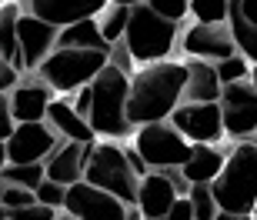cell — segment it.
I'll list each match as a JSON object with an SVG mask.
<instances>
[{
  "label": "cell",
  "instance_id": "1",
  "mask_svg": "<svg viewBox=\"0 0 257 220\" xmlns=\"http://www.w3.org/2000/svg\"><path fill=\"white\" fill-rule=\"evenodd\" d=\"M184 80L187 70L177 60H161L131 74L127 87V124L144 127V124H161L174 114V107L181 104Z\"/></svg>",
  "mask_w": 257,
  "mask_h": 220
},
{
  "label": "cell",
  "instance_id": "2",
  "mask_svg": "<svg viewBox=\"0 0 257 220\" xmlns=\"http://www.w3.org/2000/svg\"><path fill=\"white\" fill-rule=\"evenodd\" d=\"M210 197L224 213H250L257 203V147L250 140H237L224 157V167L207 183Z\"/></svg>",
  "mask_w": 257,
  "mask_h": 220
},
{
  "label": "cell",
  "instance_id": "3",
  "mask_svg": "<svg viewBox=\"0 0 257 220\" xmlns=\"http://www.w3.org/2000/svg\"><path fill=\"white\" fill-rule=\"evenodd\" d=\"M87 87H90V114H87V124H90L94 137H107L114 144L124 140L134 130L127 124V87H131V77L124 70L107 64Z\"/></svg>",
  "mask_w": 257,
  "mask_h": 220
},
{
  "label": "cell",
  "instance_id": "4",
  "mask_svg": "<svg viewBox=\"0 0 257 220\" xmlns=\"http://www.w3.org/2000/svg\"><path fill=\"white\" fill-rule=\"evenodd\" d=\"M84 183L97 187V190L110 193L124 207H134L137 200V173L131 170V163L124 157V147H117L114 140H97L87 150L84 160Z\"/></svg>",
  "mask_w": 257,
  "mask_h": 220
},
{
  "label": "cell",
  "instance_id": "5",
  "mask_svg": "<svg viewBox=\"0 0 257 220\" xmlns=\"http://www.w3.org/2000/svg\"><path fill=\"white\" fill-rule=\"evenodd\" d=\"M174 44H177V24L157 17L147 4L131 7V20H127V30H124V47L134 64H141V67L161 64V60L171 57Z\"/></svg>",
  "mask_w": 257,
  "mask_h": 220
},
{
  "label": "cell",
  "instance_id": "6",
  "mask_svg": "<svg viewBox=\"0 0 257 220\" xmlns=\"http://www.w3.org/2000/svg\"><path fill=\"white\" fill-rule=\"evenodd\" d=\"M107 67V54L100 50H50V57L34 74L54 90V94H74L87 87Z\"/></svg>",
  "mask_w": 257,
  "mask_h": 220
},
{
  "label": "cell",
  "instance_id": "7",
  "mask_svg": "<svg viewBox=\"0 0 257 220\" xmlns=\"http://www.w3.org/2000/svg\"><path fill=\"white\" fill-rule=\"evenodd\" d=\"M134 150L147 163V170H171V167H184L191 157L194 144H187L167 120L161 124H144L134 134Z\"/></svg>",
  "mask_w": 257,
  "mask_h": 220
},
{
  "label": "cell",
  "instance_id": "8",
  "mask_svg": "<svg viewBox=\"0 0 257 220\" xmlns=\"http://www.w3.org/2000/svg\"><path fill=\"white\" fill-rule=\"evenodd\" d=\"M217 107L220 120H224V137L250 140L257 134V90L250 87V80L220 87Z\"/></svg>",
  "mask_w": 257,
  "mask_h": 220
},
{
  "label": "cell",
  "instance_id": "9",
  "mask_svg": "<svg viewBox=\"0 0 257 220\" xmlns=\"http://www.w3.org/2000/svg\"><path fill=\"white\" fill-rule=\"evenodd\" d=\"M171 127L187 144H220L224 140V120L217 104H177L171 114Z\"/></svg>",
  "mask_w": 257,
  "mask_h": 220
},
{
  "label": "cell",
  "instance_id": "10",
  "mask_svg": "<svg viewBox=\"0 0 257 220\" xmlns=\"http://www.w3.org/2000/svg\"><path fill=\"white\" fill-rule=\"evenodd\" d=\"M64 213H70L74 220H127V207L117 197L97 190L90 183L77 180L64 190Z\"/></svg>",
  "mask_w": 257,
  "mask_h": 220
},
{
  "label": "cell",
  "instance_id": "11",
  "mask_svg": "<svg viewBox=\"0 0 257 220\" xmlns=\"http://www.w3.org/2000/svg\"><path fill=\"white\" fill-rule=\"evenodd\" d=\"M57 44V27H50L44 20L20 14L17 17V57H20V74L34 70L50 57V50Z\"/></svg>",
  "mask_w": 257,
  "mask_h": 220
},
{
  "label": "cell",
  "instance_id": "12",
  "mask_svg": "<svg viewBox=\"0 0 257 220\" xmlns=\"http://www.w3.org/2000/svg\"><path fill=\"white\" fill-rule=\"evenodd\" d=\"M57 144V134L44 120H37L14 127V134L4 140V150H7V163H44Z\"/></svg>",
  "mask_w": 257,
  "mask_h": 220
},
{
  "label": "cell",
  "instance_id": "13",
  "mask_svg": "<svg viewBox=\"0 0 257 220\" xmlns=\"http://www.w3.org/2000/svg\"><path fill=\"white\" fill-rule=\"evenodd\" d=\"M181 47L191 60H207V64H217V60L237 54L227 24H194V27H187Z\"/></svg>",
  "mask_w": 257,
  "mask_h": 220
},
{
  "label": "cell",
  "instance_id": "14",
  "mask_svg": "<svg viewBox=\"0 0 257 220\" xmlns=\"http://www.w3.org/2000/svg\"><path fill=\"white\" fill-rule=\"evenodd\" d=\"M7 97H10V117H14V124H37L47 114L50 100H54V90L40 77L20 74L17 87Z\"/></svg>",
  "mask_w": 257,
  "mask_h": 220
},
{
  "label": "cell",
  "instance_id": "15",
  "mask_svg": "<svg viewBox=\"0 0 257 220\" xmlns=\"http://www.w3.org/2000/svg\"><path fill=\"white\" fill-rule=\"evenodd\" d=\"M107 0H27V14L50 27H70L77 20H94Z\"/></svg>",
  "mask_w": 257,
  "mask_h": 220
},
{
  "label": "cell",
  "instance_id": "16",
  "mask_svg": "<svg viewBox=\"0 0 257 220\" xmlns=\"http://www.w3.org/2000/svg\"><path fill=\"white\" fill-rule=\"evenodd\" d=\"M174 200H177V190L171 187V180L161 170H151L137 183V200H134V207H137L141 220H157V217H167Z\"/></svg>",
  "mask_w": 257,
  "mask_h": 220
},
{
  "label": "cell",
  "instance_id": "17",
  "mask_svg": "<svg viewBox=\"0 0 257 220\" xmlns=\"http://www.w3.org/2000/svg\"><path fill=\"white\" fill-rule=\"evenodd\" d=\"M44 124L57 134L60 144H97V137L94 130H90V124H87L84 117H77L74 114V107H70V100H50L47 107V114H44Z\"/></svg>",
  "mask_w": 257,
  "mask_h": 220
},
{
  "label": "cell",
  "instance_id": "18",
  "mask_svg": "<svg viewBox=\"0 0 257 220\" xmlns=\"http://www.w3.org/2000/svg\"><path fill=\"white\" fill-rule=\"evenodd\" d=\"M90 147L94 144H57L50 150V157L44 160V177L60 183V187L84 180V160Z\"/></svg>",
  "mask_w": 257,
  "mask_h": 220
},
{
  "label": "cell",
  "instance_id": "19",
  "mask_svg": "<svg viewBox=\"0 0 257 220\" xmlns=\"http://www.w3.org/2000/svg\"><path fill=\"white\" fill-rule=\"evenodd\" d=\"M184 70H187V80H184L181 104H217L220 80H217V74H214V64L187 57L184 60Z\"/></svg>",
  "mask_w": 257,
  "mask_h": 220
},
{
  "label": "cell",
  "instance_id": "20",
  "mask_svg": "<svg viewBox=\"0 0 257 220\" xmlns=\"http://www.w3.org/2000/svg\"><path fill=\"white\" fill-rule=\"evenodd\" d=\"M224 147H210V144H194L187 163L181 167V177L187 183H210L224 167Z\"/></svg>",
  "mask_w": 257,
  "mask_h": 220
},
{
  "label": "cell",
  "instance_id": "21",
  "mask_svg": "<svg viewBox=\"0 0 257 220\" xmlns=\"http://www.w3.org/2000/svg\"><path fill=\"white\" fill-rule=\"evenodd\" d=\"M54 50H100V54H107L110 44H104L100 30H97V17H94V20H77L70 27H60Z\"/></svg>",
  "mask_w": 257,
  "mask_h": 220
},
{
  "label": "cell",
  "instance_id": "22",
  "mask_svg": "<svg viewBox=\"0 0 257 220\" xmlns=\"http://www.w3.org/2000/svg\"><path fill=\"white\" fill-rule=\"evenodd\" d=\"M24 14L17 0L0 7V57L20 74V57H17V17Z\"/></svg>",
  "mask_w": 257,
  "mask_h": 220
},
{
  "label": "cell",
  "instance_id": "23",
  "mask_svg": "<svg viewBox=\"0 0 257 220\" xmlns=\"http://www.w3.org/2000/svg\"><path fill=\"white\" fill-rule=\"evenodd\" d=\"M227 30H230V40H234V50H237L247 64H257V27L240 17V10L234 7V4H230V10H227Z\"/></svg>",
  "mask_w": 257,
  "mask_h": 220
},
{
  "label": "cell",
  "instance_id": "24",
  "mask_svg": "<svg viewBox=\"0 0 257 220\" xmlns=\"http://www.w3.org/2000/svg\"><path fill=\"white\" fill-rule=\"evenodd\" d=\"M127 20H131V7H114V4H107V7L97 14V30H100L104 44H117V40H124Z\"/></svg>",
  "mask_w": 257,
  "mask_h": 220
},
{
  "label": "cell",
  "instance_id": "25",
  "mask_svg": "<svg viewBox=\"0 0 257 220\" xmlns=\"http://www.w3.org/2000/svg\"><path fill=\"white\" fill-rule=\"evenodd\" d=\"M0 180L14 183V187H24V190H37V183L44 180V163H7L0 170Z\"/></svg>",
  "mask_w": 257,
  "mask_h": 220
},
{
  "label": "cell",
  "instance_id": "26",
  "mask_svg": "<svg viewBox=\"0 0 257 220\" xmlns=\"http://www.w3.org/2000/svg\"><path fill=\"white\" fill-rule=\"evenodd\" d=\"M230 0H191L187 14L197 17V24H227Z\"/></svg>",
  "mask_w": 257,
  "mask_h": 220
},
{
  "label": "cell",
  "instance_id": "27",
  "mask_svg": "<svg viewBox=\"0 0 257 220\" xmlns=\"http://www.w3.org/2000/svg\"><path fill=\"white\" fill-rule=\"evenodd\" d=\"M214 74H217L220 87H227V84H240V80H247L250 77V64L240 54H230V57L217 60L214 64Z\"/></svg>",
  "mask_w": 257,
  "mask_h": 220
},
{
  "label": "cell",
  "instance_id": "28",
  "mask_svg": "<svg viewBox=\"0 0 257 220\" xmlns=\"http://www.w3.org/2000/svg\"><path fill=\"white\" fill-rule=\"evenodd\" d=\"M187 200H191L194 220H214V213H217V203H214V197H210V187H207V183H191Z\"/></svg>",
  "mask_w": 257,
  "mask_h": 220
},
{
  "label": "cell",
  "instance_id": "29",
  "mask_svg": "<svg viewBox=\"0 0 257 220\" xmlns=\"http://www.w3.org/2000/svg\"><path fill=\"white\" fill-rule=\"evenodd\" d=\"M64 190L67 187H60V183H54V180H44L37 183V190H34V200L40 203V207H50V210H60L64 207Z\"/></svg>",
  "mask_w": 257,
  "mask_h": 220
},
{
  "label": "cell",
  "instance_id": "30",
  "mask_svg": "<svg viewBox=\"0 0 257 220\" xmlns=\"http://www.w3.org/2000/svg\"><path fill=\"white\" fill-rule=\"evenodd\" d=\"M144 4H147L157 17L171 20V24H181V20L187 17V4H191V0H144Z\"/></svg>",
  "mask_w": 257,
  "mask_h": 220
},
{
  "label": "cell",
  "instance_id": "31",
  "mask_svg": "<svg viewBox=\"0 0 257 220\" xmlns=\"http://www.w3.org/2000/svg\"><path fill=\"white\" fill-rule=\"evenodd\" d=\"M57 210L50 207H40V203H30V207H20V210H10L7 220H54Z\"/></svg>",
  "mask_w": 257,
  "mask_h": 220
},
{
  "label": "cell",
  "instance_id": "32",
  "mask_svg": "<svg viewBox=\"0 0 257 220\" xmlns=\"http://www.w3.org/2000/svg\"><path fill=\"white\" fill-rule=\"evenodd\" d=\"M14 117H10V97L0 94V140H7L10 134H14Z\"/></svg>",
  "mask_w": 257,
  "mask_h": 220
},
{
  "label": "cell",
  "instance_id": "33",
  "mask_svg": "<svg viewBox=\"0 0 257 220\" xmlns=\"http://www.w3.org/2000/svg\"><path fill=\"white\" fill-rule=\"evenodd\" d=\"M17 80H20V74L10 67L4 57H0V94H10V90L17 87Z\"/></svg>",
  "mask_w": 257,
  "mask_h": 220
},
{
  "label": "cell",
  "instance_id": "34",
  "mask_svg": "<svg viewBox=\"0 0 257 220\" xmlns=\"http://www.w3.org/2000/svg\"><path fill=\"white\" fill-rule=\"evenodd\" d=\"M164 220H194L191 200H187V197H177V200L171 203V210H167V217H164Z\"/></svg>",
  "mask_w": 257,
  "mask_h": 220
},
{
  "label": "cell",
  "instance_id": "35",
  "mask_svg": "<svg viewBox=\"0 0 257 220\" xmlns=\"http://www.w3.org/2000/svg\"><path fill=\"white\" fill-rule=\"evenodd\" d=\"M74 94H77V100L70 107H74L77 117H84V120H87V114H90V87H80V90H74Z\"/></svg>",
  "mask_w": 257,
  "mask_h": 220
},
{
  "label": "cell",
  "instance_id": "36",
  "mask_svg": "<svg viewBox=\"0 0 257 220\" xmlns=\"http://www.w3.org/2000/svg\"><path fill=\"white\" fill-rule=\"evenodd\" d=\"M230 4L240 10V17L247 20V24H254V27H257V0H230Z\"/></svg>",
  "mask_w": 257,
  "mask_h": 220
},
{
  "label": "cell",
  "instance_id": "37",
  "mask_svg": "<svg viewBox=\"0 0 257 220\" xmlns=\"http://www.w3.org/2000/svg\"><path fill=\"white\" fill-rule=\"evenodd\" d=\"M124 157H127V163H131V170L137 173V180H141V177H147V163L141 160V157H137V150H134V147H124Z\"/></svg>",
  "mask_w": 257,
  "mask_h": 220
},
{
  "label": "cell",
  "instance_id": "38",
  "mask_svg": "<svg viewBox=\"0 0 257 220\" xmlns=\"http://www.w3.org/2000/svg\"><path fill=\"white\" fill-rule=\"evenodd\" d=\"M214 220H250V213H224V210H217Z\"/></svg>",
  "mask_w": 257,
  "mask_h": 220
},
{
  "label": "cell",
  "instance_id": "39",
  "mask_svg": "<svg viewBox=\"0 0 257 220\" xmlns=\"http://www.w3.org/2000/svg\"><path fill=\"white\" fill-rule=\"evenodd\" d=\"M107 4H114V7H137L144 0H107Z\"/></svg>",
  "mask_w": 257,
  "mask_h": 220
},
{
  "label": "cell",
  "instance_id": "40",
  "mask_svg": "<svg viewBox=\"0 0 257 220\" xmlns=\"http://www.w3.org/2000/svg\"><path fill=\"white\" fill-rule=\"evenodd\" d=\"M7 167V150H4V140H0V170Z\"/></svg>",
  "mask_w": 257,
  "mask_h": 220
},
{
  "label": "cell",
  "instance_id": "41",
  "mask_svg": "<svg viewBox=\"0 0 257 220\" xmlns=\"http://www.w3.org/2000/svg\"><path fill=\"white\" fill-rule=\"evenodd\" d=\"M247 80H250V87H254V90H257V64H254V67H250V77H247Z\"/></svg>",
  "mask_w": 257,
  "mask_h": 220
},
{
  "label": "cell",
  "instance_id": "42",
  "mask_svg": "<svg viewBox=\"0 0 257 220\" xmlns=\"http://www.w3.org/2000/svg\"><path fill=\"white\" fill-rule=\"evenodd\" d=\"M54 220H74V217H70V213H64V210H57V217H54Z\"/></svg>",
  "mask_w": 257,
  "mask_h": 220
},
{
  "label": "cell",
  "instance_id": "43",
  "mask_svg": "<svg viewBox=\"0 0 257 220\" xmlns=\"http://www.w3.org/2000/svg\"><path fill=\"white\" fill-rule=\"evenodd\" d=\"M250 220H257V203H254V210H250Z\"/></svg>",
  "mask_w": 257,
  "mask_h": 220
}]
</instances>
